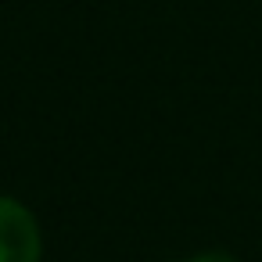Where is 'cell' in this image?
I'll return each instance as SVG.
<instances>
[{
    "label": "cell",
    "instance_id": "1",
    "mask_svg": "<svg viewBox=\"0 0 262 262\" xmlns=\"http://www.w3.org/2000/svg\"><path fill=\"white\" fill-rule=\"evenodd\" d=\"M43 251L36 212L15 194H0V262H43Z\"/></svg>",
    "mask_w": 262,
    "mask_h": 262
},
{
    "label": "cell",
    "instance_id": "2",
    "mask_svg": "<svg viewBox=\"0 0 262 262\" xmlns=\"http://www.w3.org/2000/svg\"><path fill=\"white\" fill-rule=\"evenodd\" d=\"M183 262H241V258H237V255H230V251L212 248V251H198V255H190V258H183Z\"/></svg>",
    "mask_w": 262,
    "mask_h": 262
}]
</instances>
